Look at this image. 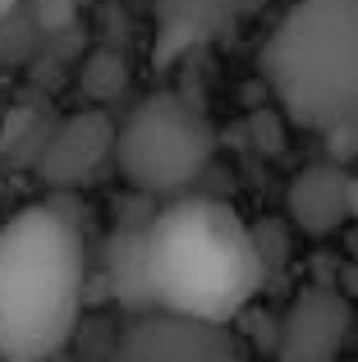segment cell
I'll use <instances>...</instances> for the list:
<instances>
[{
  "label": "cell",
  "mask_w": 358,
  "mask_h": 362,
  "mask_svg": "<svg viewBox=\"0 0 358 362\" xmlns=\"http://www.w3.org/2000/svg\"><path fill=\"white\" fill-rule=\"evenodd\" d=\"M147 275L156 312L230 326L267 280L258 234L216 197H179L147 225Z\"/></svg>",
  "instance_id": "1"
},
{
  "label": "cell",
  "mask_w": 358,
  "mask_h": 362,
  "mask_svg": "<svg viewBox=\"0 0 358 362\" xmlns=\"http://www.w3.org/2000/svg\"><path fill=\"white\" fill-rule=\"evenodd\" d=\"M262 78L280 110L331 160L358 156V0H299L262 46Z\"/></svg>",
  "instance_id": "2"
},
{
  "label": "cell",
  "mask_w": 358,
  "mask_h": 362,
  "mask_svg": "<svg viewBox=\"0 0 358 362\" xmlns=\"http://www.w3.org/2000/svg\"><path fill=\"white\" fill-rule=\"evenodd\" d=\"M83 312V239L60 206H23L0 225V362H51Z\"/></svg>",
  "instance_id": "3"
},
{
  "label": "cell",
  "mask_w": 358,
  "mask_h": 362,
  "mask_svg": "<svg viewBox=\"0 0 358 362\" xmlns=\"http://www.w3.org/2000/svg\"><path fill=\"white\" fill-rule=\"evenodd\" d=\"M212 124L179 92H152L125 115L115 133V165L138 193L161 197L197 184L212 165Z\"/></svg>",
  "instance_id": "4"
},
{
  "label": "cell",
  "mask_w": 358,
  "mask_h": 362,
  "mask_svg": "<svg viewBox=\"0 0 358 362\" xmlns=\"http://www.w3.org/2000/svg\"><path fill=\"white\" fill-rule=\"evenodd\" d=\"M110 362H243L230 326L188 321L175 312H147L120 330Z\"/></svg>",
  "instance_id": "5"
},
{
  "label": "cell",
  "mask_w": 358,
  "mask_h": 362,
  "mask_svg": "<svg viewBox=\"0 0 358 362\" xmlns=\"http://www.w3.org/2000/svg\"><path fill=\"white\" fill-rule=\"evenodd\" d=\"M350 330V298L331 284H308L285 312L280 326V362H335Z\"/></svg>",
  "instance_id": "6"
},
{
  "label": "cell",
  "mask_w": 358,
  "mask_h": 362,
  "mask_svg": "<svg viewBox=\"0 0 358 362\" xmlns=\"http://www.w3.org/2000/svg\"><path fill=\"white\" fill-rule=\"evenodd\" d=\"M115 133H120V124H110L101 110H83V115L60 119L42 151V160H37V175L55 188L83 184L106 160H115Z\"/></svg>",
  "instance_id": "7"
},
{
  "label": "cell",
  "mask_w": 358,
  "mask_h": 362,
  "mask_svg": "<svg viewBox=\"0 0 358 362\" xmlns=\"http://www.w3.org/2000/svg\"><path fill=\"white\" fill-rule=\"evenodd\" d=\"M350 170L340 160H317L289 184V221L308 239H331L350 225Z\"/></svg>",
  "instance_id": "8"
},
{
  "label": "cell",
  "mask_w": 358,
  "mask_h": 362,
  "mask_svg": "<svg viewBox=\"0 0 358 362\" xmlns=\"http://www.w3.org/2000/svg\"><path fill=\"white\" fill-rule=\"evenodd\" d=\"M152 216H143V221H115V230L106 234V247H101V275H106L110 298L125 312H134V317L156 312L152 275H147V225H152Z\"/></svg>",
  "instance_id": "9"
},
{
  "label": "cell",
  "mask_w": 358,
  "mask_h": 362,
  "mask_svg": "<svg viewBox=\"0 0 358 362\" xmlns=\"http://www.w3.org/2000/svg\"><path fill=\"white\" fill-rule=\"evenodd\" d=\"M239 0H156V60L171 64L193 46L212 42L234 18Z\"/></svg>",
  "instance_id": "10"
},
{
  "label": "cell",
  "mask_w": 358,
  "mask_h": 362,
  "mask_svg": "<svg viewBox=\"0 0 358 362\" xmlns=\"http://www.w3.org/2000/svg\"><path fill=\"white\" fill-rule=\"evenodd\" d=\"M55 124L46 115H37V110H14L5 124V138H0V147H5V160H14V165H33L42 160L46 142H51Z\"/></svg>",
  "instance_id": "11"
},
{
  "label": "cell",
  "mask_w": 358,
  "mask_h": 362,
  "mask_svg": "<svg viewBox=\"0 0 358 362\" xmlns=\"http://www.w3.org/2000/svg\"><path fill=\"white\" fill-rule=\"evenodd\" d=\"M350 221H358V175L350 179Z\"/></svg>",
  "instance_id": "12"
},
{
  "label": "cell",
  "mask_w": 358,
  "mask_h": 362,
  "mask_svg": "<svg viewBox=\"0 0 358 362\" xmlns=\"http://www.w3.org/2000/svg\"><path fill=\"white\" fill-rule=\"evenodd\" d=\"M18 5H23V0H0V23H5V18H9V14H14V9H18Z\"/></svg>",
  "instance_id": "13"
}]
</instances>
